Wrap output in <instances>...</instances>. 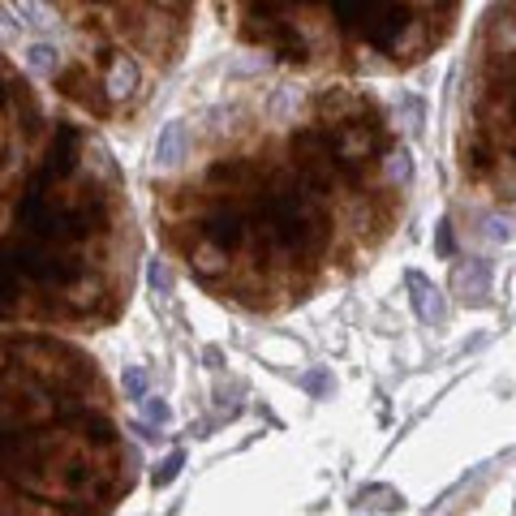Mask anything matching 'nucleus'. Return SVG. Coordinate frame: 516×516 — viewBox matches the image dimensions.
Here are the masks:
<instances>
[{"mask_svg":"<svg viewBox=\"0 0 516 516\" xmlns=\"http://www.w3.org/2000/svg\"><path fill=\"white\" fill-rule=\"evenodd\" d=\"M332 13H340V22L349 26L353 35H362L370 48H379L387 56H396L405 48H422L418 18H413V13H422V9H409V5H357V0H340V5H332Z\"/></svg>","mask_w":516,"mask_h":516,"instance_id":"2","label":"nucleus"},{"mask_svg":"<svg viewBox=\"0 0 516 516\" xmlns=\"http://www.w3.org/2000/svg\"><path fill=\"white\" fill-rule=\"evenodd\" d=\"M456 284L461 289H473V293H486V263H465L456 271Z\"/></svg>","mask_w":516,"mask_h":516,"instance_id":"10","label":"nucleus"},{"mask_svg":"<svg viewBox=\"0 0 516 516\" xmlns=\"http://www.w3.org/2000/svg\"><path fill=\"white\" fill-rule=\"evenodd\" d=\"M134 86H138V65L129 61V56H117L108 69V95L112 99H129L134 95Z\"/></svg>","mask_w":516,"mask_h":516,"instance_id":"5","label":"nucleus"},{"mask_svg":"<svg viewBox=\"0 0 516 516\" xmlns=\"http://www.w3.org/2000/svg\"><path fill=\"white\" fill-rule=\"evenodd\" d=\"M121 387H125L129 400H142V396H147V370H142V366H125L121 370Z\"/></svg>","mask_w":516,"mask_h":516,"instance_id":"9","label":"nucleus"},{"mask_svg":"<svg viewBox=\"0 0 516 516\" xmlns=\"http://www.w3.org/2000/svg\"><path fill=\"white\" fill-rule=\"evenodd\" d=\"M26 65H31L35 74L52 78V69L61 65V56H56V48H52V43H35V48H26Z\"/></svg>","mask_w":516,"mask_h":516,"instance_id":"7","label":"nucleus"},{"mask_svg":"<svg viewBox=\"0 0 516 516\" xmlns=\"http://www.w3.org/2000/svg\"><path fill=\"white\" fill-rule=\"evenodd\" d=\"M181 465H185V456H181V452H172L168 461H164V469L155 473V486H168L172 478H177V469H181Z\"/></svg>","mask_w":516,"mask_h":516,"instance_id":"13","label":"nucleus"},{"mask_svg":"<svg viewBox=\"0 0 516 516\" xmlns=\"http://www.w3.org/2000/svg\"><path fill=\"white\" fill-rule=\"evenodd\" d=\"M147 422H155V426H168V422H172L168 400H160V396H151V400H147Z\"/></svg>","mask_w":516,"mask_h":516,"instance_id":"11","label":"nucleus"},{"mask_svg":"<svg viewBox=\"0 0 516 516\" xmlns=\"http://www.w3.org/2000/svg\"><path fill=\"white\" fill-rule=\"evenodd\" d=\"M486 237H499V241H504V237H508V224H504V220H486Z\"/></svg>","mask_w":516,"mask_h":516,"instance_id":"15","label":"nucleus"},{"mask_svg":"<svg viewBox=\"0 0 516 516\" xmlns=\"http://www.w3.org/2000/svg\"><path fill=\"white\" fill-rule=\"evenodd\" d=\"M439 258H452V224H439Z\"/></svg>","mask_w":516,"mask_h":516,"instance_id":"14","label":"nucleus"},{"mask_svg":"<svg viewBox=\"0 0 516 516\" xmlns=\"http://www.w3.org/2000/svg\"><path fill=\"white\" fill-rule=\"evenodd\" d=\"M405 284H409V293H413V310H418V319L422 323H443L448 306H443V293L435 289V284H430L422 271H409Z\"/></svg>","mask_w":516,"mask_h":516,"instance_id":"3","label":"nucleus"},{"mask_svg":"<svg viewBox=\"0 0 516 516\" xmlns=\"http://www.w3.org/2000/svg\"><path fill=\"white\" fill-rule=\"evenodd\" d=\"M185 155H190V134H185L181 121H168L155 138V168H177Z\"/></svg>","mask_w":516,"mask_h":516,"instance_id":"4","label":"nucleus"},{"mask_svg":"<svg viewBox=\"0 0 516 516\" xmlns=\"http://www.w3.org/2000/svg\"><path fill=\"white\" fill-rule=\"evenodd\" d=\"M357 499H362V504H366V499H375L383 512H400V508H405V495L392 491V486H366V491L357 495Z\"/></svg>","mask_w":516,"mask_h":516,"instance_id":"8","label":"nucleus"},{"mask_svg":"<svg viewBox=\"0 0 516 516\" xmlns=\"http://www.w3.org/2000/svg\"><path fill=\"white\" fill-rule=\"evenodd\" d=\"M383 172H387V181L409 185V181H413V160H409V151H405V147L383 151Z\"/></svg>","mask_w":516,"mask_h":516,"instance_id":"6","label":"nucleus"},{"mask_svg":"<svg viewBox=\"0 0 516 516\" xmlns=\"http://www.w3.org/2000/svg\"><path fill=\"white\" fill-rule=\"evenodd\" d=\"M147 276H151V289H155V293H168V289H172V276H168V267L160 263V258H155V263L147 267Z\"/></svg>","mask_w":516,"mask_h":516,"instance_id":"12","label":"nucleus"},{"mask_svg":"<svg viewBox=\"0 0 516 516\" xmlns=\"http://www.w3.org/2000/svg\"><path fill=\"white\" fill-rule=\"evenodd\" d=\"M310 387H314V392H323V387H332V379H327V375H310Z\"/></svg>","mask_w":516,"mask_h":516,"instance_id":"16","label":"nucleus"},{"mask_svg":"<svg viewBox=\"0 0 516 516\" xmlns=\"http://www.w3.org/2000/svg\"><path fill=\"white\" fill-rule=\"evenodd\" d=\"M267 220L276 241L293 254H319L327 241V211L319 207L310 185L301 181H280L267 194Z\"/></svg>","mask_w":516,"mask_h":516,"instance_id":"1","label":"nucleus"}]
</instances>
